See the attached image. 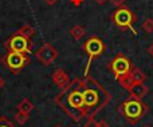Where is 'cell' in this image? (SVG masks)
<instances>
[{
    "mask_svg": "<svg viewBox=\"0 0 153 127\" xmlns=\"http://www.w3.org/2000/svg\"><path fill=\"white\" fill-rule=\"evenodd\" d=\"M148 54H149V55H151L152 58H153V43H152V44L148 47Z\"/></svg>",
    "mask_w": 153,
    "mask_h": 127,
    "instance_id": "obj_24",
    "label": "cell"
},
{
    "mask_svg": "<svg viewBox=\"0 0 153 127\" xmlns=\"http://www.w3.org/2000/svg\"><path fill=\"white\" fill-rule=\"evenodd\" d=\"M36 59L45 66H50L55 62V59L58 58V51L50 44V43H45L39 50L35 52Z\"/></svg>",
    "mask_w": 153,
    "mask_h": 127,
    "instance_id": "obj_9",
    "label": "cell"
},
{
    "mask_svg": "<svg viewBox=\"0 0 153 127\" xmlns=\"http://www.w3.org/2000/svg\"><path fill=\"white\" fill-rule=\"evenodd\" d=\"M130 78H132L134 84H137V83H144L146 79L145 74H144L140 68H133L132 71H130Z\"/></svg>",
    "mask_w": 153,
    "mask_h": 127,
    "instance_id": "obj_13",
    "label": "cell"
},
{
    "mask_svg": "<svg viewBox=\"0 0 153 127\" xmlns=\"http://www.w3.org/2000/svg\"><path fill=\"white\" fill-rule=\"evenodd\" d=\"M118 82H120V84H121L122 87H124L125 90H128V91H129V90H130V87H132V86L134 84V83H133V80H132V78H130V72H129L128 75H125V76L120 78Z\"/></svg>",
    "mask_w": 153,
    "mask_h": 127,
    "instance_id": "obj_16",
    "label": "cell"
},
{
    "mask_svg": "<svg viewBox=\"0 0 153 127\" xmlns=\"http://www.w3.org/2000/svg\"><path fill=\"white\" fill-rule=\"evenodd\" d=\"M71 3L74 5H76V7H78V5H81L82 3H83V0H71Z\"/></svg>",
    "mask_w": 153,
    "mask_h": 127,
    "instance_id": "obj_23",
    "label": "cell"
},
{
    "mask_svg": "<svg viewBox=\"0 0 153 127\" xmlns=\"http://www.w3.org/2000/svg\"><path fill=\"white\" fill-rule=\"evenodd\" d=\"M82 127H109L105 120H95L94 118L89 119Z\"/></svg>",
    "mask_w": 153,
    "mask_h": 127,
    "instance_id": "obj_17",
    "label": "cell"
},
{
    "mask_svg": "<svg viewBox=\"0 0 153 127\" xmlns=\"http://www.w3.org/2000/svg\"><path fill=\"white\" fill-rule=\"evenodd\" d=\"M30 39L24 37L23 35H20L19 32L13 34L12 36L10 37L7 43V47L10 48V51H13V52H19V54H31V50H30Z\"/></svg>",
    "mask_w": 153,
    "mask_h": 127,
    "instance_id": "obj_8",
    "label": "cell"
},
{
    "mask_svg": "<svg viewBox=\"0 0 153 127\" xmlns=\"http://www.w3.org/2000/svg\"><path fill=\"white\" fill-rule=\"evenodd\" d=\"M0 127H15V126H13L12 122H10L5 117H1L0 118Z\"/></svg>",
    "mask_w": 153,
    "mask_h": 127,
    "instance_id": "obj_20",
    "label": "cell"
},
{
    "mask_svg": "<svg viewBox=\"0 0 153 127\" xmlns=\"http://www.w3.org/2000/svg\"><path fill=\"white\" fill-rule=\"evenodd\" d=\"M53 80H54V83L61 88H65L66 86H69V83H70L69 75H67V72L63 71L62 68H58L53 72Z\"/></svg>",
    "mask_w": 153,
    "mask_h": 127,
    "instance_id": "obj_10",
    "label": "cell"
},
{
    "mask_svg": "<svg viewBox=\"0 0 153 127\" xmlns=\"http://www.w3.org/2000/svg\"><path fill=\"white\" fill-rule=\"evenodd\" d=\"M54 127H63V126H61V125H56V126H54Z\"/></svg>",
    "mask_w": 153,
    "mask_h": 127,
    "instance_id": "obj_27",
    "label": "cell"
},
{
    "mask_svg": "<svg viewBox=\"0 0 153 127\" xmlns=\"http://www.w3.org/2000/svg\"><path fill=\"white\" fill-rule=\"evenodd\" d=\"M111 20L114 21L117 27H121V28H129L133 34H137L133 27V23L136 21V16L129 8H118L117 11H114L113 15H111Z\"/></svg>",
    "mask_w": 153,
    "mask_h": 127,
    "instance_id": "obj_4",
    "label": "cell"
},
{
    "mask_svg": "<svg viewBox=\"0 0 153 127\" xmlns=\"http://www.w3.org/2000/svg\"><path fill=\"white\" fill-rule=\"evenodd\" d=\"M146 107L145 103H143L141 101H137V99H126L124 103L120 107V112L125 117V119L128 120L132 125H136L138 120H141V118L145 115Z\"/></svg>",
    "mask_w": 153,
    "mask_h": 127,
    "instance_id": "obj_3",
    "label": "cell"
},
{
    "mask_svg": "<svg viewBox=\"0 0 153 127\" xmlns=\"http://www.w3.org/2000/svg\"><path fill=\"white\" fill-rule=\"evenodd\" d=\"M110 1L113 3L116 7H120V5H122V4L125 3V0H110Z\"/></svg>",
    "mask_w": 153,
    "mask_h": 127,
    "instance_id": "obj_21",
    "label": "cell"
},
{
    "mask_svg": "<svg viewBox=\"0 0 153 127\" xmlns=\"http://www.w3.org/2000/svg\"><path fill=\"white\" fill-rule=\"evenodd\" d=\"M109 67H110V70L113 71V74L116 75L117 80H118L120 78L128 75L130 71H132V63H130L129 59H128L125 55H122V54L117 55L116 58L110 62V66Z\"/></svg>",
    "mask_w": 153,
    "mask_h": 127,
    "instance_id": "obj_7",
    "label": "cell"
},
{
    "mask_svg": "<svg viewBox=\"0 0 153 127\" xmlns=\"http://www.w3.org/2000/svg\"><path fill=\"white\" fill-rule=\"evenodd\" d=\"M148 87H146L144 83H137V84H133L130 87L129 92L132 95L133 99H137V101H143V98L148 94Z\"/></svg>",
    "mask_w": 153,
    "mask_h": 127,
    "instance_id": "obj_11",
    "label": "cell"
},
{
    "mask_svg": "<svg viewBox=\"0 0 153 127\" xmlns=\"http://www.w3.org/2000/svg\"><path fill=\"white\" fill-rule=\"evenodd\" d=\"M79 86L85 102L83 117L91 119L110 102L111 96L100 83L91 79L89 75H85V79H79Z\"/></svg>",
    "mask_w": 153,
    "mask_h": 127,
    "instance_id": "obj_1",
    "label": "cell"
},
{
    "mask_svg": "<svg viewBox=\"0 0 153 127\" xmlns=\"http://www.w3.org/2000/svg\"><path fill=\"white\" fill-rule=\"evenodd\" d=\"M70 35L73 36V39H74V40L79 42V40H81L85 35H86V29H85V27L76 24V26H74L71 29H70Z\"/></svg>",
    "mask_w": 153,
    "mask_h": 127,
    "instance_id": "obj_12",
    "label": "cell"
},
{
    "mask_svg": "<svg viewBox=\"0 0 153 127\" xmlns=\"http://www.w3.org/2000/svg\"><path fill=\"white\" fill-rule=\"evenodd\" d=\"M28 115L30 114H26V112H22V111H18L15 114V120L19 123V125H24V123L28 122Z\"/></svg>",
    "mask_w": 153,
    "mask_h": 127,
    "instance_id": "obj_18",
    "label": "cell"
},
{
    "mask_svg": "<svg viewBox=\"0 0 153 127\" xmlns=\"http://www.w3.org/2000/svg\"><path fill=\"white\" fill-rule=\"evenodd\" d=\"M55 103L73 120L78 122L82 118H85V102L81 86H79V79H74L71 83H69V86L63 88V91L55 98Z\"/></svg>",
    "mask_w": 153,
    "mask_h": 127,
    "instance_id": "obj_2",
    "label": "cell"
},
{
    "mask_svg": "<svg viewBox=\"0 0 153 127\" xmlns=\"http://www.w3.org/2000/svg\"><path fill=\"white\" fill-rule=\"evenodd\" d=\"M56 1H58V0H45V3L47 5H54V4H56Z\"/></svg>",
    "mask_w": 153,
    "mask_h": 127,
    "instance_id": "obj_22",
    "label": "cell"
},
{
    "mask_svg": "<svg viewBox=\"0 0 153 127\" xmlns=\"http://www.w3.org/2000/svg\"><path fill=\"white\" fill-rule=\"evenodd\" d=\"M4 86H5V80H4V79H3V78H1V76H0V90H1V88H3V87H4Z\"/></svg>",
    "mask_w": 153,
    "mask_h": 127,
    "instance_id": "obj_25",
    "label": "cell"
},
{
    "mask_svg": "<svg viewBox=\"0 0 153 127\" xmlns=\"http://www.w3.org/2000/svg\"><path fill=\"white\" fill-rule=\"evenodd\" d=\"M94 1H95V3H97V4H98V5H102V4H105V3H106V1H108V0H94Z\"/></svg>",
    "mask_w": 153,
    "mask_h": 127,
    "instance_id": "obj_26",
    "label": "cell"
},
{
    "mask_svg": "<svg viewBox=\"0 0 153 127\" xmlns=\"http://www.w3.org/2000/svg\"><path fill=\"white\" fill-rule=\"evenodd\" d=\"M144 127H151V126H144Z\"/></svg>",
    "mask_w": 153,
    "mask_h": 127,
    "instance_id": "obj_28",
    "label": "cell"
},
{
    "mask_svg": "<svg viewBox=\"0 0 153 127\" xmlns=\"http://www.w3.org/2000/svg\"><path fill=\"white\" fill-rule=\"evenodd\" d=\"M143 29L146 32V34H152V32H153V19L148 18V19H145V20H144Z\"/></svg>",
    "mask_w": 153,
    "mask_h": 127,
    "instance_id": "obj_19",
    "label": "cell"
},
{
    "mask_svg": "<svg viewBox=\"0 0 153 127\" xmlns=\"http://www.w3.org/2000/svg\"><path fill=\"white\" fill-rule=\"evenodd\" d=\"M18 32H19L20 35H23L24 37H27V39H31V37L35 35V28L27 24V26H23L22 28H19Z\"/></svg>",
    "mask_w": 153,
    "mask_h": 127,
    "instance_id": "obj_15",
    "label": "cell"
},
{
    "mask_svg": "<svg viewBox=\"0 0 153 127\" xmlns=\"http://www.w3.org/2000/svg\"><path fill=\"white\" fill-rule=\"evenodd\" d=\"M83 50L89 56V60H87V66H86V70H85V75H87L89 72V68H90V64H91V60L97 56H100L101 54L105 51V43L97 36H91L90 39H87L85 42V46H83Z\"/></svg>",
    "mask_w": 153,
    "mask_h": 127,
    "instance_id": "obj_5",
    "label": "cell"
},
{
    "mask_svg": "<svg viewBox=\"0 0 153 127\" xmlns=\"http://www.w3.org/2000/svg\"><path fill=\"white\" fill-rule=\"evenodd\" d=\"M16 107H18V111L26 112V114H30V112L34 110V104H32L28 99H23V101H22Z\"/></svg>",
    "mask_w": 153,
    "mask_h": 127,
    "instance_id": "obj_14",
    "label": "cell"
},
{
    "mask_svg": "<svg viewBox=\"0 0 153 127\" xmlns=\"http://www.w3.org/2000/svg\"><path fill=\"white\" fill-rule=\"evenodd\" d=\"M3 62H4V64L7 66V68L10 71H12L13 74H18L22 68H24L27 66V63L30 62V58L26 54H19V52L10 51L3 58Z\"/></svg>",
    "mask_w": 153,
    "mask_h": 127,
    "instance_id": "obj_6",
    "label": "cell"
}]
</instances>
